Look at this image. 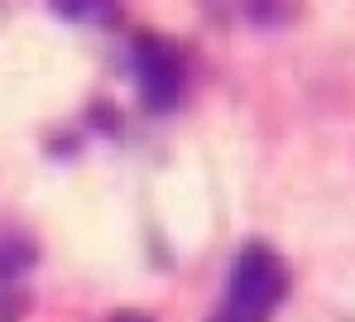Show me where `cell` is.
<instances>
[{
    "label": "cell",
    "instance_id": "obj_1",
    "mask_svg": "<svg viewBox=\"0 0 355 322\" xmlns=\"http://www.w3.org/2000/svg\"><path fill=\"white\" fill-rule=\"evenodd\" d=\"M288 298V264L279 260L274 246L250 241L240 246L236 264H231V289H226V308L250 322H264L279 303Z\"/></svg>",
    "mask_w": 355,
    "mask_h": 322
},
{
    "label": "cell",
    "instance_id": "obj_2",
    "mask_svg": "<svg viewBox=\"0 0 355 322\" xmlns=\"http://www.w3.org/2000/svg\"><path fill=\"white\" fill-rule=\"evenodd\" d=\"M130 53H135L130 63H135V82H139L144 106L149 111H173L178 96H182V82H187L178 44L164 39V34H135Z\"/></svg>",
    "mask_w": 355,
    "mask_h": 322
},
{
    "label": "cell",
    "instance_id": "obj_3",
    "mask_svg": "<svg viewBox=\"0 0 355 322\" xmlns=\"http://www.w3.org/2000/svg\"><path fill=\"white\" fill-rule=\"evenodd\" d=\"M34 260H39V251L24 236H5L0 241V284H19L34 269Z\"/></svg>",
    "mask_w": 355,
    "mask_h": 322
},
{
    "label": "cell",
    "instance_id": "obj_4",
    "mask_svg": "<svg viewBox=\"0 0 355 322\" xmlns=\"http://www.w3.org/2000/svg\"><path fill=\"white\" fill-rule=\"evenodd\" d=\"M53 10L72 24H111L120 0H53Z\"/></svg>",
    "mask_w": 355,
    "mask_h": 322
},
{
    "label": "cell",
    "instance_id": "obj_5",
    "mask_svg": "<svg viewBox=\"0 0 355 322\" xmlns=\"http://www.w3.org/2000/svg\"><path fill=\"white\" fill-rule=\"evenodd\" d=\"M240 10H245L250 24L274 29V24H288V19L297 15V0H240Z\"/></svg>",
    "mask_w": 355,
    "mask_h": 322
},
{
    "label": "cell",
    "instance_id": "obj_6",
    "mask_svg": "<svg viewBox=\"0 0 355 322\" xmlns=\"http://www.w3.org/2000/svg\"><path fill=\"white\" fill-rule=\"evenodd\" d=\"M24 313H29V289L0 284V322H24Z\"/></svg>",
    "mask_w": 355,
    "mask_h": 322
},
{
    "label": "cell",
    "instance_id": "obj_7",
    "mask_svg": "<svg viewBox=\"0 0 355 322\" xmlns=\"http://www.w3.org/2000/svg\"><path fill=\"white\" fill-rule=\"evenodd\" d=\"M92 116H96V126L106 130V135H116V130H120L116 111H111V106H106V101H96V106H92Z\"/></svg>",
    "mask_w": 355,
    "mask_h": 322
},
{
    "label": "cell",
    "instance_id": "obj_8",
    "mask_svg": "<svg viewBox=\"0 0 355 322\" xmlns=\"http://www.w3.org/2000/svg\"><path fill=\"white\" fill-rule=\"evenodd\" d=\"M211 322H250V318H240V313H231V308H221V313H216Z\"/></svg>",
    "mask_w": 355,
    "mask_h": 322
},
{
    "label": "cell",
    "instance_id": "obj_9",
    "mask_svg": "<svg viewBox=\"0 0 355 322\" xmlns=\"http://www.w3.org/2000/svg\"><path fill=\"white\" fill-rule=\"evenodd\" d=\"M111 322H154V318H144V313H116Z\"/></svg>",
    "mask_w": 355,
    "mask_h": 322
}]
</instances>
